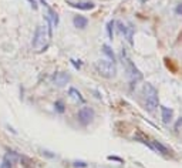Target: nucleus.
Returning a JSON list of instances; mask_svg holds the SVG:
<instances>
[{
	"label": "nucleus",
	"instance_id": "1",
	"mask_svg": "<svg viewBox=\"0 0 182 168\" xmlns=\"http://www.w3.org/2000/svg\"><path fill=\"white\" fill-rule=\"evenodd\" d=\"M144 96H145V110L147 111H154L159 104V97H158L157 88L151 83L144 84Z\"/></svg>",
	"mask_w": 182,
	"mask_h": 168
},
{
	"label": "nucleus",
	"instance_id": "2",
	"mask_svg": "<svg viewBox=\"0 0 182 168\" xmlns=\"http://www.w3.org/2000/svg\"><path fill=\"white\" fill-rule=\"evenodd\" d=\"M121 59H122L124 66H125L127 71H128V74H130V77H131V84H135L137 81L142 80V73L137 69V66L134 64V61L130 59V56H128L125 49L121 50Z\"/></svg>",
	"mask_w": 182,
	"mask_h": 168
},
{
	"label": "nucleus",
	"instance_id": "3",
	"mask_svg": "<svg viewBox=\"0 0 182 168\" xmlns=\"http://www.w3.org/2000/svg\"><path fill=\"white\" fill-rule=\"evenodd\" d=\"M96 69L105 78H111L117 74V66H115V63L108 61V60H98L96 64Z\"/></svg>",
	"mask_w": 182,
	"mask_h": 168
},
{
	"label": "nucleus",
	"instance_id": "4",
	"mask_svg": "<svg viewBox=\"0 0 182 168\" xmlns=\"http://www.w3.org/2000/svg\"><path fill=\"white\" fill-rule=\"evenodd\" d=\"M47 40H50L49 33H47V29L43 27V26H37V29H36V31H34L33 41H31L33 47L34 49H40L41 46H44V43H46Z\"/></svg>",
	"mask_w": 182,
	"mask_h": 168
},
{
	"label": "nucleus",
	"instance_id": "5",
	"mask_svg": "<svg viewBox=\"0 0 182 168\" xmlns=\"http://www.w3.org/2000/svg\"><path fill=\"white\" fill-rule=\"evenodd\" d=\"M78 121L81 123L83 125H87L90 124V123L93 121L94 118V110L91 108V107H81L80 110H78Z\"/></svg>",
	"mask_w": 182,
	"mask_h": 168
},
{
	"label": "nucleus",
	"instance_id": "6",
	"mask_svg": "<svg viewBox=\"0 0 182 168\" xmlns=\"http://www.w3.org/2000/svg\"><path fill=\"white\" fill-rule=\"evenodd\" d=\"M19 154L13 151V150H7V154L3 157V162L0 168H13V165L19 161Z\"/></svg>",
	"mask_w": 182,
	"mask_h": 168
},
{
	"label": "nucleus",
	"instance_id": "7",
	"mask_svg": "<svg viewBox=\"0 0 182 168\" xmlns=\"http://www.w3.org/2000/svg\"><path fill=\"white\" fill-rule=\"evenodd\" d=\"M70 80H71L70 74L65 71H59L53 74V83L56 84L57 87H64L65 84L70 83Z\"/></svg>",
	"mask_w": 182,
	"mask_h": 168
},
{
	"label": "nucleus",
	"instance_id": "8",
	"mask_svg": "<svg viewBox=\"0 0 182 168\" xmlns=\"http://www.w3.org/2000/svg\"><path fill=\"white\" fill-rule=\"evenodd\" d=\"M40 3L47 9V16H49V19L51 20L53 26H54V27H57V26H59V22H60V20H59V16H57V13L49 6V3H47L46 0H40Z\"/></svg>",
	"mask_w": 182,
	"mask_h": 168
},
{
	"label": "nucleus",
	"instance_id": "9",
	"mask_svg": "<svg viewBox=\"0 0 182 168\" xmlns=\"http://www.w3.org/2000/svg\"><path fill=\"white\" fill-rule=\"evenodd\" d=\"M67 4H70L71 7H75V9L80 10H91L96 7V4L93 2H80V3H73V2H67Z\"/></svg>",
	"mask_w": 182,
	"mask_h": 168
},
{
	"label": "nucleus",
	"instance_id": "10",
	"mask_svg": "<svg viewBox=\"0 0 182 168\" xmlns=\"http://www.w3.org/2000/svg\"><path fill=\"white\" fill-rule=\"evenodd\" d=\"M161 115H162V121L165 123V124H169V123L172 121L174 111L165 106H161Z\"/></svg>",
	"mask_w": 182,
	"mask_h": 168
},
{
	"label": "nucleus",
	"instance_id": "11",
	"mask_svg": "<svg viewBox=\"0 0 182 168\" xmlns=\"http://www.w3.org/2000/svg\"><path fill=\"white\" fill-rule=\"evenodd\" d=\"M73 23H74V26L77 29H86L87 26H88V19L87 17H84V16H80V14H77V16H74V19H73Z\"/></svg>",
	"mask_w": 182,
	"mask_h": 168
},
{
	"label": "nucleus",
	"instance_id": "12",
	"mask_svg": "<svg viewBox=\"0 0 182 168\" xmlns=\"http://www.w3.org/2000/svg\"><path fill=\"white\" fill-rule=\"evenodd\" d=\"M151 145H152V148H154V151H158V153L162 154V155H168V154H169V150L164 145V144H161L159 141H157V140L151 141Z\"/></svg>",
	"mask_w": 182,
	"mask_h": 168
},
{
	"label": "nucleus",
	"instance_id": "13",
	"mask_svg": "<svg viewBox=\"0 0 182 168\" xmlns=\"http://www.w3.org/2000/svg\"><path fill=\"white\" fill-rule=\"evenodd\" d=\"M68 96H70L71 98H74L75 101L84 103V97L81 96V93H80V91H78L75 87H70V88H68Z\"/></svg>",
	"mask_w": 182,
	"mask_h": 168
},
{
	"label": "nucleus",
	"instance_id": "14",
	"mask_svg": "<svg viewBox=\"0 0 182 168\" xmlns=\"http://www.w3.org/2000/svg\"><path fill=\"white\" fill-rule=\"evenodd\" d=\"M102 53H104L107 57H110V60H111L112 63H117V57H115L112 49L108 46V44H102Z\"/></svg>",
	"mask_w": 182,
	"mask_h": 168
},
{
	"label": "nucleus",
	"instance_id": "15",
	"mask_svg": "<svg viewBox=\"0 0 182 168\" xmlns=\"http://www.w3.org/2000/svg\"><path fill=\"white\" fill-rule=\"evenodd\" d=\"M114 26H115L114 20H111V22L107 23V34H108V39H110V40L114 39Z\"/></svg>",
	"mask_w": 182,
	"mask_h": 168
},
{
	"label": "nucleus",
	"instance_id": "16",
	"mask_svg": "<svg viewBox=\"0 0 182 168\" xmlns=\"http://www.w3.org/2000/svg\"><path fill=\"white\" fill-rule=\"evenodd\" d=\"M54 108H56L57 113H60V114H63V113L65 111V106L63 101H60V100H57L56 103H54Z\"/></svg>",
	"mask_w": 182,
	"mask_h": 168
},
{
	"label": "nucleus",
	"instance_id": "17",
	"mask_svg": "<svg viewBox=\"0 0 182 168\" xmlns=\"http://www.w3.org/2000/svg\"><path fill=\"white\" fill-rule=\"evenodd\" d=\"M133 33H134V29H133V26H130V27H128V30H127V40H128V43L131 44V46H133L134 44V40H133Z\"/></svg>",
	"mask_w": 182,
	"mask_h": 168
},
{
	"label": "nucleus",
	"instance_id": "18",
	"mask_svg": "<svg viewBox=\"0 0 182 168\" xmlns=\"http://www.w3.org/2000/svg\"><path fill=\"white\" fill-rule=\"evenodd\" d=\"M115 24H117V27H118V31H120V33H122V34L125 36L127 34V30H128V27H127L124 23H121V22H117Z\"/></svg>",
	"mask_w": 182,
	"mask_h": 168
},
{
	"label": "nucleus",
	"instance_id": "19",
	"mask_svg": "<svg viewBox=\"0 0 182 168\" xmlns=\"http://www.w3.org/2000/svg\"><path fill=\"white\" fill-rule=\"evenodd\" d=\"M73 167H75V168H87V162H84V161H74V162H73Z\"/></svg>",
	"mask_w": 182,
	"mask_h": 168
},
{
	"label": "nucleus",
	"instance_id": "20",
	"mask_svg": "<svg viewBox=\"0 0 182 168\" xmlns=\"http://www.w3.org/2000/svg\"><path fill=\"white\" fill-rule=\"evenodd\" d=\"M110 161H118V162H122V158H120V157H115V155H108L107 157Z\"/></svg>",
	"mask_w": 182,
	"mask_h": 168
},
{
	"label": "nucleus",
	"instance_id": "21",
	"mask_svg": "<svg viewBox=\"0 0 182 168\" xmlns=\"http://www.w3.org/2000/svg\"><path fill=\"white\" fill-rule=\"evenodd\" d=\"M179 128H182V118H179L178 121H176V124H175V130L178 131Z\"/></svg>",
	"mask_w": 182,
	"mask_h": 168
},
{
	"label": "nucleus",
	"instance_id": "22",
	"mask_svg": "<svg viewBox=\"0 0 182 168\" xmlns=\"http://www.w3.org/2000/svg\"><path fill=\"white\" fill-rule=\"evenodd\" d=\"M71 64H73V66H74V67H75V69H81V63H77V61H75V60H71Z\"/></svg>",
	"mask_w": 182,
	"mask_h": 168
},
{
	"label": "nucleus",
	"instance_id": "23",
	"mask_svg": "<svg viewBox=\"0 0 182 168\" xmlns=\"http://www.w3.org/2000/svg\"><path fill=\"white\" fill-rule=\"evenodd\" d=\"M29 3H30V6L33 7L34 10L37 9V3H36V0H29Z\"/></svg>",
	"mask_w": 182,
	"mask_h": 168
},
{
	"label": "nucleus",
	"instance_id": "24",
	"mask_svg": "<svg viewBox=\"0 0 182 168\" xmlns=\"http://www.w3.org/2000/svg\"><path fill=\"white\" fill-rule=\"evenodd\" d=\"M175 12L178 13V14H181V16H182V4H178V6H176Z\"/></svg>",
	"mask_w": 182,
	"mask_h": 168
},
{
	"label": "nucleus",
	"instance_id": "25",
	"mask_svg": "<svg viewBox=\"0 0 182 168\" xmlns=\"http://www.w3.org/2000/svg\"><path fill=\"white\" fill-rule=\"evenodd\" d=\"M43 154H44V155H47V157H50V158H53V157H54V155H53V154H50L49 151H44Z\"/></svg>",
	"mask_w": 182,
	"mask_h": 168
}]
</instances>
